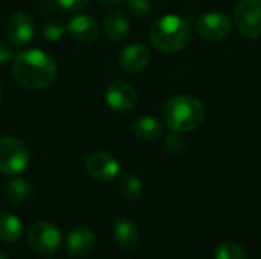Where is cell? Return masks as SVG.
<instances>
[{"mask_svg":"<svg viewBox=\"0 0 261 259\" xmlns=\"http://www.w3.org/2000/svg\"><path fill=\"white\" fill-rule=\"evenodd\" d=\"M231 29H232V23L229 17L219 11L205 12L197 18L196 23L197 34L210 41H219L226 38L231 34Z\"/></svg>","mask_w":261,"mask_h":259,"instance_id":"52a82bcc","label":"cell"},{"mask_svg":"<svg viewBox=\"0 0 261 259\" xmlns=\"http://www.w3.org/2000/svg\"><path fill=\"white\" fill-rule=\"evenodd\" d=\"M234 23L245 38L261 37V0H240L234 8Z\"/></svg>","mask_w":261,"mask_h":259,"instance_id":"5b68a950","label":"cell"},{"mask_svg":"<svg viewBox=\"0 0 261 259\" xmlns=\"http://www.w3.org/2000/svg\"><path fill=\"white\" fill-rule=\"evenodd\" d=\"M67 31V26L61 20H49L43 26V35L49 41H58Z\"/></svg>","mask_w":261,"mask_h":259,"instance_id":"44dd1931","label":"cell"},{"mask_svg":"<svg viewBox=\"0 0 261 259\" xmlns=\"http://www.w3.org/2000/svg\"><path fill=\"white\" fill-rule=\"evenodd\" d=\"M0 259H8V256H6L2 250H0Z\"/></svg>","mask_w":261,"mask_h":259,"instance_id":"83f0119b","label":"cell"},{"mask_svg":"<svg viewBox=\"0 0 261 259\" xmlns=\"http://www.w3.org/2000/svg\"><path fill=\"white\" fill-rule=\"evenodd\" d=\"M127 5H128L130 12L138 15V17L148 14L150 9H151V2L150 0H128Z\"/></svg>","mask_w":261,"mask_h":259,"instance_id":"603a6c76","label":"cell"},{"mask_svg":"<svg viewBox=\"0 0 261 259\" xmlns=\"http://www.w3.org/2000/svg\"><path fill=\"white\" fill-rule=\"evenodd\" d=\"M206 116V108L200 99L190 95L171 98L164 107V122L176 133H188L197 130Z\"/></svg>","mask_w":261,"mask_h":259,"instance_id":"7a4b0ae2","label":"cell"},{"mask_svg":"<svg viewBox=\"0 0 261 259\" xmlns=\"http://www.w3.org/2000/svg\"><path fill=\"white\" fill-rule=\"evenodd\" d=\"M29 192H31V188L24 179H14L8 182L5 186V195L14 205L23 203L29 197Z\"/></svg>","mask_w":261,"mask_h":259,"instance_id":"ac0fdd59","label":"cell"},{"mask_svg":"<svg viewBox=\"0 0 261 259\" xmlns=\"http://www.w3.org/2000/svg\"><path fill=\"white\" fill-rule=\"evenodd\" d=\"M67 31L72 34V37L81 43H92L96 40L99 34V24L98 20L87 14L75 15L67 26Z\"/></svg>","mask_w":261,"mask_h":259,"instance_id":"7c38bea8","label":"cell"},{"mask_svg":"<svg viewBox=\"0 0 261 259\" xmlns=\"http://www.w3.org/2000/svg\"><path fill=\"white\" fill-rule=\"evenodd\" d=\"M151 44L164 53L180 52L191 40V23L182 15H165L153 23L148 32Z\"/></svg>","mask_w":261,"mask_h":259,"instance_id":"3957f363","label":"cell"},{"mask_svg":"<svg viewBox=\"0 0 261 259\" xmlns=\"http://www.w3.org/2000/svg\"><path fill=\"white\" fill-rule=\"evenodd\" d=\"M130 31L128 15L122 11H112L104 20L106 37L112 41H121L127 37Z\"/></svg>","mask_w":261,"mask_h":259,"instance_id":"5bb4252c","label":"cell"},{"mask_svg":"<svg viewBox=\"0 0 261 259\" xmlns=\"http://www.w3.org/2000/svg\"><path fill=\"white\" fill-rule=\"evenodd\" d=\"M57 6L58 5H57L55 0H43L38 8H40L41 14H52V12H55Z\"/></svg>","mask_w":261,"mask_h":259,"instance_id":"484cf974","label":"cell"},{"mask_svg":"<svg viewBox=\"0 0 261 259\" xmlns=\"http://www.w3.org/2000/svg\"><path fill=\"white\" fill-rule=\"evenodd\" d=\"M102 5H118V3H121V2H124V0H99Z\"/></svg>","mask_w":261,"mask_h":259,"instance_id":"4316f807","label":"cell"},{"mask_svg":"<svg viewBox=\"0 0 261 259\" xmlns=\"http://www.w3.org/2000/svg\"><path fill=\"white\" fill-rule=\"evenodd\" d=\"M136 89L127 81H113L106 90V102L115 111H128L136 105Z\"/></svg>","mask_w":261,"mask_h":259,"instance_id":"9c48e42d","label":"cell"},{"mask_svg":"<svg viewBox=\"0 0 261 259\" xmlns=\"http://www.w3.org/2000/svg\"><path fill=\"white\" fill-rule=\"evenodd\" d=\"M162 131H164L162 124L153 116H142V118L136 119L133 124L135 136L141 140H145V142L158 140L162 136Z\"/></svg>","mask_w":261,"mask_h":259,"instance_id":"2e32d148","label":"cell"},{"mask_svg":"<svg viewBox=\"0 0 261 259\" xmlns=\"http://www.w3.org/2000/svg\"><path fill=\"white\" fill-rule=\"evenodd\" d=\"M164 147H165V151H167L168 154L176 156V154H180V153L184 151V148H185V142H184V139L179 136V133H176V131H174L173 134H170V136L165 139Z\"/></svg>","mask_w":261,"mask_h":259,"instance_id":"7402d4cb","label":"cell"},{"mask_svg":"<svg viewBox=\"0 0 261 259\" xmlns=\"http://www.w3.org/2000/svg\"><path fill=\"white\" fill-rule=\"evenodd\" d=\"M12 76L24 89L44 90L57 81L58 66L41 49H28L14 56Z\"/></svg>","mask_w":261,"mask_h":259,"instance_id":"6da1fadb","label":"cell"},{"mask_svg":"<svg viewBox=\"0 0 261 259\" xmlns=\"http://www.w3.org/2000/svg\"><path fill=\"white\" fill-rule=\"evenodd\" d=\"M0 101H2V89H0Z\"/></svg>","mask_w":261,"mask_h":259,"instance_id":"f1b7e54d","label":"cell"},{"mask_svg":"<svg viewBox=\"0 0 261 259\" xmlns=\"http://www.w3.org/2000/svg\"><path fill=\"white\" fill-rule=\"evenodd\" d=\"M150 58H151V53L145 44L133 43L122 49L119 55V64L124 70L138 73V72H142L148 66Z\"/></svg>","mask_w":261,"mask_h":259,"instance_id":"8fae6325","label":"cell"},{"mask_svg":"<svg viewBox=\"0 0 261 259\" xmlns=\"http://www.w3.org/2000/svg\"><path fill=\"white\" fill-rule=\"evenodd\" d=\"M119 192L127 200H136V198H139V195L142 192V183L136 176L124 174L119 179Z\"/></svg>","mask_w":261,"mask_h":259,"instance_id":"d6986e66","label":"cell"},{"mask_svg":"<svg viewBox=\"0 0 261 259\" xmlns=\"http://www.w3.org/2000/svg\"><path fill=\"white\" fill-rule=\"evenodd\" d=\"M58 6H61L64 11H69V12H76V11H81L84 6H87V3L90 0H55Z\"/></svg>","mask_w":261,"mask_h":259,"instance_id":"cb8c5ba5","label":"cell"},{"mask_svg":"<svg viewBox=\"0 0 261 259\" xmlns=\"http://www.w3.org/2000/svg\"><path fill=\"white\" fill-rule=\"evenodd\" d=\"M95 234L89 227H78L67 237L66 247L67 252L73 256H81L89 253L95 247Z\"/></svg>","mask_w":261,"mask_h":259,"instance_id":"4fadbf2b","label":"cell"},{"mask_svg":"<svg viewBox=\"0 0 261 259\" xmlns=\"http://www.w3.org/2000/svg\"><path fill=\"white\" fill-rule=\"evenodd\" d=\"M84 169H86L87 176H90L93 180L112 182L113 179L118 177V174L121 171V165L109 153L96 151V153H92L86 157Z\"/></svg>","mask_w":261,"mask_h":259,"instance_id":"ba28073f","label":"cell"},{"mask_svg":"<svg viewBox=\"0 0 261 259\" xmlns=\"http://www.w3.org/2000/svg\"><path fill=\"white\" fill-rule=\"evenodd\" d=\"M214 259H248V253L239 243L225 241L216 249Z\"/></svg>","mask_w":261,"mask_h":259,"instance_id":"ffe728a7","label":"cell"},{"mask_svg":"<svg viewBox=\"0 0 261 259\" xmlns=\"http://www.w3.org/2000/svg\"><path fill=\"white\" fill-rule=\"evenodd\" d=\"M29 153L26 145L15 137L0 139V172L17 176L28 168Z\"/></svg>","mask_w":261,"mask_h":259,"instance_id":"277c9868","label":"cell"},{"mask_svg":"<svg viewBox=\"0 0 261 259\" xmlns=\"http://www.w3.org/2000/svg\"><path fill=\"white\" fill-rule=\"evenodd\" d=\"M11 60H12V50H11V47L6 43L0 41V64H5V63H8Z\"/></svg>","mask_w":261,"mask_h":259,"instance_id":"d4e9b609","label":"cell"},{"mask_svg":"<svg viewBox=\"0 0 261 259\" xmlns=\"http://www.w3.org/2000/svg\"><path fill=\"white\" fill-rule=\"evenodd\" d=\"M26 240H28L29 247L34 252L47 255L58 249V246L61 243V235L54 224L40 221L29 227Z\"/></svg>","mask_w":261,"mask_h":259,"instance_id":"8992f818","label":"cell"},{"mask_svg":"<svg viewBox=\"0 0 261 259\" xmlns=\"http://www.w3.org/2000/svg\"><path fill=\"white\" fill-rule=\"evenodd\" d=\"M21 221L11 212H0V240L14 243L21 235Z\"/></svg>","mask_w":261,"mask_h":259,"instance_id":"e0dca14e","label":"cell"},{"mask_svg":"<svg viewBox=\"0 0 261 259\" xmlns=\"http://www.w3.org/2000/svg\"><path fill=\"white\" fill-rule=\"evenodd\" d=\"M34 20L26 12H15L11 15L5 27L6 38L15 46L29 43L34 37Z\"/></svg>","mask_w":261,"mask_h":259,"instance_id":"30bf717a","label":"cell"},{"mask_svg":"<svg viewBox=\"0 0 261 259\" xmlns=\"http://www.w3.org/2000/svg\"><path fill=\"white\" fill-rule=\"evenodd\" d=\"M115 240L121 249H124L127 252L133 250L139 241L138 226L127 218L118 220L115 224Z\"/></svg>","mask_w":261,"mask_h":259,"instance_id":"9a60e30c","label":"cell"}]
</instances>
